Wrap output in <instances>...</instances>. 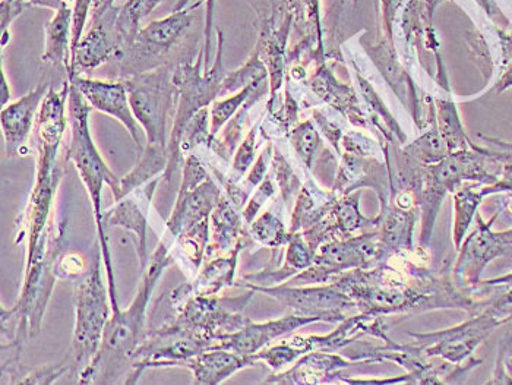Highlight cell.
I'll list each match as a JSON object with an SVG mask.
<instances>
[{
	"label": "cell",
	"instance_id": "cell-39",
	"mask_svg": "<svg viewBox=\"0 0 512 385\" xmlns=\"http://www.w3.org/2000/svg\"><path fill=\"white\" fill-rule=\"evenodd\" d=\"M482 194L483 197L493 194H512V159L504 163L498 182L493 183V185L482 186Z\"/></svg>",
	"mask_w": 512,
	"mask_h": 385
},
{
	"label": "cell",
	"instance_id": "cell-28",
	"mask_svg": "<svg viewBox=\"0 0 512 385\" xmlns=\"http://www.w3.org/2000/svg\"><path fill=\"white\" fill-rule=\"evenodd\" d=\"M267 78V66L262 61L258 50H255L254 55L251 56V59L242 68L224 75V80L221 82L220 96L218 97L239 93V91L249 87V85L261 84V82L267 81Z\"/></svg>",
	"mask_w": 512,
	"mask_h": 385
},
{
	"label": "cell",
	"instance_id": "cell-13",
	"mask_svg": "<svg viewBox=\"0 0 512 385\" xmlns=\"http://www.w3.org/2000/svg\"><path fill=\"white\" fill-rule=\"evenodd\" d=\"M81 91L93 110L112 116L125 126L139 151L147 144L144 129L141 128L129 102L128 87L123 81H101L75 75L69 80Z\"/></svg>",
	"mask_w": 512,
	"mask_h": 385
},
{
	"label": "cell",
	"instance_id": "cell-21",
	"mask_svg": "<svg viewBox=\"0 0 512 385\" xmlns=\"http://www.w3.org/2000/svg\"><path fill=\"white\" fill-rule=\"evenodd\" d=\"M239 208L223 194L218 201L217 207L211 213L210 224L213 233H211L210 244L207 246V255L205 258L220 257L227 255L236 248L240 242L251 244V233L243 226V216L237 213Z\"/></svg>",
	"mask_w": 512,
	"mask_h": 385
},
{
	"label": "cell",
	"instance_id": "cell-1",
	"mask_svg": "<svg viewBox=\"0 0 512 385\" xmlns=\"http://www.w3.org/2000/svg\"><path fill=\"white\" fill-rule=\"evenodd\" d=\"M172 245L163 239L148 261L144 277L131 305L123 311L113 312L104 330L103 340L96 358L79 375V384L128 383L132 372V359L147 337V312L151 296L164 270L175 263L170 254Z\"/></svg>",
	"mask_w": 512,
	"mask_h": 385
},
{
	"label": "cell",
	"instance_id": "cell-12",
	"mask_svg": "<svg viewBox=\"0 0 512 385\" xmlns=\"http://www.w3.org/2000/svg\"><path fill=\"white\" fill-rule=\"evenodd\" d=\"M120 6H100L91 12L90 28L79 41L77 52L71 61L68 80L81 71H93L110 59L123 55L122 41L116 28Z\"/></svg>",
	"mask_w": 512,
	"mask_h": 385
},
{
	"label": "cell",
	"instance_id": "cell-4",
	"mask_svg": "<svg viewBox=\"0 0 512 385\" xmlns=\"http://www.w3.org/2000/svg\"><path fill=\"white\" fill-rule=\"evenodd\" d=\"M217 41L216 61L210 69L204 68V55L201 53L197 62L179 63L178 68L173 72V82L178 94H176L175 116L170 128L169 164L166 172L163 173V179L166 182H169L176 170L182 167L180 142H182L186 125L199 110L211 106L220 96L221 82L226 75L223 68L224 37L221 31H217Z\"/></svg>",
	"mask_w": 512,
	"mask_h": 385
},
{
	"label": "cell",
	"instance_id": "cell-30",
	"mask_svg": "<svg viewBox=\"0 0 512 385\" xmlns=\"http://www.w3.org/2000/svg\"><path fill=\"white\" fill-rule=\"evenodd\" d=\"M255 103L249 100L239 112L224 125L223 135L218 140L214 138L208 148L214 151L223 162L229 163L232 157L235 156L237 145H239L240 138H242L243 128H245L246 119H248V112L251 109V104Z\"/></svg>",
	"mask_w": 512,
	"mask_h": 385
},
{
	"label": "cell",
	"instance_id": "cell-7",
	"mask_svg": "<svg viewBox=\"0 0 512 385\" xmlns=\"http://www.w3.org/2000/svg\"><path fill=\"white\" fill-rule=\"evenodd\" d=\"M378 265V233L334 239L319 246L314 264L289 280V286L330 283L338 274Z\"/></svg>",
	"mask_w": 512,
	"mask_h": 385
},
{
	"label": "cell",
	"instance_id": "cell-42",
	"mask_svg": "<svg viewBox=\"0 0 512 385\" xmlns=\"http://www.w3.org/2000/svg\"><path fill=\"white\" fill-rule=\"evenodd\" d=\"M2 107L8 106L9 100H11V88H9L8 81H6L5 69H3L2 65Z\"/></svg>",
	"mask_w": 512,
	"mask_h": 385
},
{
	"label": "cell",
	"instance_id": "cell-37",
	"mask_svg": "<svg viewBox=\"0 0 512 385\" xmlns=\"http://www.w3.org/2000/svg\"><path fill=\"white\" fill-rule=\"evenodd\" d=\"M194 0H178L173 6L172 12L185 11L188 9L189 3ZM199 2L207 5V11H205V28H204V47H202V55H204V68H208V62L211 58V28H213L214 21V0H199Z\"/></svg>",
	"mask_w": 512,
	"mask_h": 385
},
{
	"label": "cell",
	"instance_id": "cell-45",
	"mask_svg": "<svg viewBox=\"0 0 512 385\" xmlns=\"http://www.w3.org/2000/svg\"><path fill=\"white\" fill-rule=\"evenodd\" d=\"M496 144H499V145H501V147H504L505 150L510 151L511 156H512V145H510V144H502V142H496Z\"/></svg>",
	"mask_w": 512,
	"mask_h": 385
},
{
	"label": "cell",
	"instance_id": "cell-32",
	"mask_svg": "<svg viewBox=\"0 0 512 385\" xmlns=\"http://www.w3.org/2000/svg\"><path fill=\"white\" fill-rule=\"evenodd\" d=\"M404 153L410 156V159L425 164V166L441 162L448 156L447 147H445V142L438 129H432L428 134L423 135L422 138L407 147Z\"/></svg>",
	"mask_w": 512,
	"mask_h": 385
},
{
	"label": "cell",
	"instance_id": "cell-15",
	"mask_svg": "<svg viewBox=\"0 0 512 385\" xmlns=\"http://www.w3.org/2000/svg\"><path fill=\"white\" fill-rule=\"evenodd\" d=\"M50 84L37 85L17 102L2 107V134L6 156H25L24 147L36 128L41 103L49 93Z\"/></svg>",
	"mask_w": 512,
	"mask_h": 385
},
{
	"label": "cell",
	"instance_id": "cell-23",
	"mask_svg": "<svg viewBox=\"0 0 512 385\" xmlns=\"http://www.w3.org/2000/svg\"><path fill=\"white\" fill-rule=\"evenodd\" d=\"M210 219L204 220L183 230L178 238L173 241L172 254L175 263H179L183 273L188 274L189 279H194L199 273L202 261L207 255V246L210 244Z\"/></svg>",
	"mask_w": 512,
	"mask_h": 385
},
{
	"label": "cell",
	"instance_id": "cell-6",
	"mask_svg": "<svg viewBox=\"0 0 512 385\" xmlns=\"http://www.w3.org/2000/svg\"><path fill=\"white\" fill-rule=\"evenodd\" d=\"M511 323V318L496 311L489 302L483 311L472 315L463 324L455 325L448 330L431 334H409L414 339L413 345L426 358H441L453 365H461L466 359L472 358L477 347L501 325Z\"/></svg>",
	"mask_w": 512,
	"mask_h": 385
},
{
	"label": "cell",
	"instance_id": "cell-18",
	"mask_svg": "<svg viewBox=\"0 0 512 385\" xmlns=\"http://www.w3.org/2000/svg\"><path fill=\"white\" fill-rule=\"evenodd\" d=\"M248 245V242H240L230 254L213 258L192 282L182 284L172 293V304H182L191 296H216L224 287L236 286L237 258Z\"/></svg>",
	"mask_w": 512,
	"mask_h": 385
},
{
	"label": "cell",
	"instance_id": "cell-5",
	"mask_svg": "<svg viewBox=\"0 0 512 385\" xmlns=\"http://www.w3.org/2000/svg\"><path fill=\"white\" fill-rule=\"evenodd\" d=\"M129 102L144 129L147 144L169 148V119L175 116L176 90L173 72L166 65L125 78Z\"/></svg>",
	"mask_w": 512,
	"mask_h": 385
},
{
	"label": "cell",
	"instance_id": "cell-46",
	"mask_svg": "<svg viewBox=\"0 0 512 385\" xmlns=\"http://www.w3.org/2000/svg\"><path fill=\"white\" fill-rule=\"evenodd\" d=\"M116 0H104L103 5L101 6H115Z\"/></svg>",
	"mask_w": 512,
	"mask_h": 385
},
{
	"label": "cell",
	"instance_id": "cell-34",
	"mask_svg": "<svg viewBox=\"0 0 512 385\" xmlns=\"http://www.w3.org/2000/svg\"><path fill=\"white\" fill-rule=\"evenodd\" d=\"M259 123L249 131L246 135L245 140L239 145L235 153V159H233L232 170H230L229 176L226 179H221L223 183H237L242 181L243 176L246 175L249 169L254 166L256 150H258V137Z\"/></svg>",
	"mask_w": 512,
	"mask_h": 385
},
{
	"label": "cell",
	"instance_id": "cell-3",
	"mask_svg": "<svg viewBox=\"0 0 512 385\" xmlns=\"http://www.w3.org/2000/svg\"><path fill=\"white\" fill-rule=\"evenodd\" d=\"M101 258L103 252L97 241L87 271L74 280V339L65 359L71 368L69 372L78 378L96 358L110 320L112 302L101 279Z\"/></svg>",
	"mask_w": 512,
	"mask_h": 385
},
{
	"label": "cell",
	"instance_id": "cell-17",
	"mask_svg": "<svg viewBox=\"0 0 512 385\" xmlns=\"http://www.w3.org/2000/svg\"><path fill=\"white\" fill-rule=\"evenodd\" d=\"M221 197H223V191L211 176L197 188H180L172 216L167 220L163 239L172 245L183 230L210 219Z\"/></svg>",
	"mask_w": 512,
	"mask_h": 385
},
{
	"label": "cell",
	"instance_id": "cell-16",
	"mask_svg": "<svg viewBox=\"0 0 512 385\" xmlns=\"http://www.w3.org/2000/svg\"><path fill=\"white\" fill-rule=\"evenodd\" d=\"M312 323H318V321L315 318L300 317L295 314L280 318V320L267 321V323H254L249 320L236 333L220 337L218 345L214 349L232 350L237 355L251 358L278 337Z\"/></svg>",
	"mask_w": 512,
	"mask_h": 385
},
{
	"label": "cell",
	"instance_id": "cell-35",
	"mask_svg": "<svg viewBox=\"0 0 512 385\" xmlns=\"http://www.w3.org/2000/svg\"><path fill=\"white\" fill-rule=\"evenodd\" d=\"M271 164H273L274 173L277 176L278 186L281 189V197H283L284 203L287 204V207L290 208V205L293 203V198H295L296 192L300 191V182L299 179L296 178L295 173H293L292 167L290 164L286 162L281 153L278 151H274L273 159H271Z\"/></svg>",
	"mask_w": 512,
	"mask_h": 385
},
{
	"label": "cell",
	"instance_id": "cell-33",
	"mask_svg": "<svg viewBox=\"0 0 512 385\" xmlns=\"http://www.w3.org/2000/svg\"><path fill=\"white\" fill-rule=\"evenodd\" d=\"M208 119H210V112L208 107L199 110L197 115L188 122L185 131H183L182 142H180V154L182 159L198 145H210L211 141V126H208Z\"/></svg>",
	"mask_w": 512,
	"mask_h": 385
},
{
	"label": "cell",
	"instance_id": "cell-36",
	"mask_svg": "<svg viewBox=\"0 0 512 385\" xmlns=\"http://www.w3.org/2000/svg\"><path fill=\"white\" fill-rule=\"evenodd\" d=\"M274 192H276V188H274L273 179L268 178L267 176V178L264 179V182L258 186V189H256L255 194L252 195L251 200L248 201L246 207L243 208L242 216L246 223H254L262 205L267 203L270 198H273Z\"/></svg>",
	"mask_w": 512,
	"mask_h": 385
},
{
	"label": "cell",
	"instance_id": "cell-44",
	"mask_svg": "<svg viewBox=\"0 0 512 385\" xmlns=\"http://www.w3.org/2000/svg\"><path fill=\"white\" fill-rule=\"evenodd\" d=\"M104 0H93V11L99 9L101 5H103Z\"/></svg>",
	"mask_w": 512,
	"mask_h": 385
},
{
	"label": "cell",
	"instance_id": "cell-41",
	"mask_svg": "<svg viewBox=\"0 0 512 385\" xmlns=\"http://www.w3.org/2000/svg\"><path fill=\"white\" fill-rule=\"evenodd\" d=\"M510 87H512V59L510 61V65H508L507 71L504 72L501 80L496 84V91L501 93V91L507 90V88Z\"/></svg>",
	"mask_w": 512,
	"mask_h": 385
},
{
	"label": "cell",
	"instance_id": "cell-40",
	"mask_svg": "<svg viewBox=\"0 0 512 385\" xmlns=\"http://www.w3.org/2000/svg\"><path fill=\"white\" fill-rule=\"evenodd\" d=\"M17 3H20L22 8H46L52 9V11H58V9L62 8L65 5L63 0H17Z\"/></svg>",
	"mask_w": 512,
	"mask_h": 385
},
{
	"label": "cell",
	"instance_id": "cell-24",
	"mask_svg": "<svg viewBox=\"0 0 512 385\" xmlns=\"http://www.w3.org/2000/svg\"><path fill=\"white\" fill-rule=\"evenodd\" d=\"M43 62L53 66H63L69 72L71 68L72 44V6L68 3L58 9L52 20L44 28Z\"/></svg>",
	"mask_w": 512,
	"mask_h": 385
},
{
	"label": "cell",
	"instance_id": "cell-14",
	"mask_svg": "<svg viewBox=\"0 0 512 385\" xmlns=\"http://www.w3.org/2000/svg\"><path fill=\"white\" fill-rule=\"evenodd\" d=\"M161 179L163 178L158 176L153 181L139 186V188L129 192L122 200L115 201V205L103 213L104 229L107 230L109 227L115 226L134 233L135 239H137L138 258L142 271L148 265V214H150L151 203H153V197Z\"/></svg>",
	"mask_w": 512,
	"mask_h": 385
},
{
	"label": "cell",
	"instance_id": "cell-22",
	"mask_svg": "<svg viewBox=\"0 0 512 385\" xmlns=\"http://www.w3.org/2000/svg\"><path fill=\"white\" fill-rule=\"evenodd\" d=\"M254 365V359L237 355L232 350L211 349L189 359L183 368L191 369L194 374V384L218 385L224 383L236 372Z\"/></svg>",
	"mask_w": 512,
	"mask_h": 385
},
{
	"label": "cell",
	"instance_id": "cell-29",
	"mask_svg": "<svg viewBox=\"0 0 512 385\" xmlns=\"http://www.w3.org/2000/svg\"><path fill=\"white\" fill-rule=\"evenodd\" d=\"M249 233L259 245L273 248L276 252H280L281 248L289 244L290 241L289 230L271 211H267V213L255 219L254 223L251 224Z\"/></svg>",
	"mask_w": 512,
	"mask_h": 385
},
{
	"label": "cell",
	"instance_id": "cell-43",
	"mask_svg": "<svg viewBox=\"0 0 512 385\" xmlns=\"http://www.w3.org/2000/svg\"><path fill=\"white\" fill-rule=\"evenodd\" d=\"M498 235L505 244L512 246V229L504 230V232H498Z\"/></svg>",
	"mask_w": 512,
	"mask_h": 385
},
{
	"label": "cell",
	"instance_id": "cell-31",
	"mask_svg": "<svg viewBox=\"0 0 512 385\" xmlns=\"http://www.w3.org/2000/svg\"><path fill=\"white\" fill-rule=\"evenodd\" d=\"M289 137L293 150H295L300 162L305 164L306 169H312L316 153H318L319 147H321V138H319L314 123L311 121L300 123L290 132Z\"/></svg>",
	"mask_w": 512,
	"mask_h": 385
},
{
	"label": "cell",
	"instance_id": "cell-2",
	"mask_svg": "<svg viewBox=\"0 0 512 385\" xmlns=\"http://www.w3.org/2000/svg\"><path fill=\"white\" fill-rule=\"evenodd\" d=\"M71 82V81H69ZM93 107L82 96L81 91L71 82L68 97V119L71 128V144L66 151V160L75 164L79 178L84 182L93 204L94 217H96L97 235L101 252H103L104 267L107 273V289H109L110 302L113 312L119 311L118 289H116L115 274H113L112 255H110L109 244H107L106 229L103 224V213L101 210V192L103 185L110 186L113 198L118 197L120 191V178L110 170L101 157L93 141L90 131V115Z\"/></svg>",
	"mask_w": 512,
	"mask_h": 385
},
{
	"label": "cell",
	"instance_id": "cell-10",
	"mask_svg": "<svg viewBox=\"0 0 512 385\" xmlns=\"http://www.w3.org/2000/svg\"><path fill=\"white\" fill-rule=\"evenodd\" d=\"M240 287H248L254 292L271 296L289 308L292 314L300 317L315 318L316 321L337 324L346 320L347 312L357 308L355 301L335 289L333 284H321V286H278L259 287L255 284H237Z\"/></svg>",
	"mask_w": 512,
	"mask_h": 385
},
{
	"label": "cell",
	"instance_id": "cell-26",
	"mask_svg": "<svg viewBox=\"0 0 512 385\" xmlns=\"http://www.w3.org/2000/svg\"><path fill=\"white\" fill-rule=\"evenodd\" d=\"M265 90H267L265 82L249 85V87L243 88L239 93L233 94V96L227 97V99L216 100V102L211 104V141L217 137L218 132L224 128V125H226L249 100L255 102V93L262 94Z\"/></svg>",
	"mask_w": 512,
	"mask_h": 385
},
{
	"label": "cell",
	"instance_id": "cell-8",
	"mask_svg": "<svg viewBox=\"0 0 512 385\" xmlns=\"http://www.w3.org/2000/svg\"><path fill=\"white\" fill-rule=\"evenodd\" d=\"M254 293L251 290L248 295L237 298H218V295L191 296L175 306L178 311L176 323L198 336L218 342L220 337L236 333L248 323L249 318L243 315V309Z\"/></svg>",
	"mask_w": 512,
	"mask_h": 385
},
{
	"label": "cell",
	"instance_id": "cell-9",
	"mask_svg": "<svg viewBox=\"0 0 512 385\" xmlns=\"http://www.w3.org/2000/svg\"><path fill=\"white\" fill-rule=\"evenodd\" d=\"M202 2L185 11L172 12L169 17L163 20L153 21L138 31L134 43L123 52L122 71L129 72V77L151 71V63L160 61L167 53L172 52L178 46L179 41L185 37L191 28L192 9L201 6Z\"/></svg>",
	"mask_w": 512,
	"mask_h": 385
},
{
	"label": "cell",
	"instance_id": "cell-27",
	"mask_svg": "<svg viewBox=\"0 0 512 385\" xmlns=\"http://www.w3.org/2000/svg\"><path fill=\"white\" fill-rule=\"evenodd\" d=\"M438 118V131L445 142L448 154L469 150L472 147L466 134H464L463 126H461L460 118H458L457 107L453 102L438 100Z\"/></svg>",
	"mask_w": 512,
	"mask_h": 385
},
{
	"label": "cell",
	"instance_id": "cell-20",
	"mask_svg": "<svg viewBox=\"0 0 512 385\" xmlns=\"http://www.w3.org/2000/svg\"><path fill=\"white\" fill-rule=\"evenodd\" d=\"M376 227L378 233V264L387 263L395 254L412 251V235L416 223V208L403 210L397 205L381 207Z\"/></svg>",
	"mask_w": 512,
	"mask_h": 385
},
{
	"label": "cell",
	"instance_id": "cell-11",
	"mask_svg": "<svg viewBox=\"0 0 512 385\" xmlns=\"http://www.w3.org/2000/svg\"><path fill=\"white\" fill-rule=\"evenodd\" d=\"M499 213L495 214L489 222H485L476 214L474 219V230L466 236L460 249H458L457 261L453 270V280L458 289L472 293L479 286L480 277L483 271L492 261L505 257L512 251V246L505 244L499 238L498 232H493V223L498 219Z\"/></svg>",
	"mask_w": 512,
	"mask_h": 385
},
{
	"label": "cell",
	"instance_id": "cell-19",
	"mask_svg": "<svg viewBox=\"0 0 512 385\" xmlns=\"http://www.w3.org/2000/svg\"><path fill=\"white\" fill-rule=\"evenodd\" d=\"M363 361H347L334 352H311L302 356L293 368L283 374L271 375L264 384H327L338 378V371Z\"/></svg>",
	"mask_w": 512,
	"mask_h": 385
},
{
	"label": "cell",
	"instance_id": "cell-38",
	"mask_svg": "<svg viewBox=\"0 0 512 385\" xmlns=\"http://www.w3.org/2000/svg\"><path fill=\"white\" fill-rule=\"evenodd\" d=\"M88 265L90 264L85 263L82 255L63 251L58 261V277L74 282L75 279H78L87 271Z\"/></svg>",
	"mask_w": 512,
	"mask_h": 385
},
{
	"label": "cell",
	"instance_id": "cell-25",
	"mask_svg": "<svg viewBox=\"0 0 512 385\" xmlns=\"http://www.w3.org/2000/svg\"><path fill=\"white\" fill-rule=\"evenodd\" d=\"M480 183L470 182L469 185H463L454 192V246L460 249L467 232L472 226L476 214L479 213L480 204H482L483 194Z\"/></svg>",
	"mask_w": 512,
	"mask_h": 385
}]
</instances>
